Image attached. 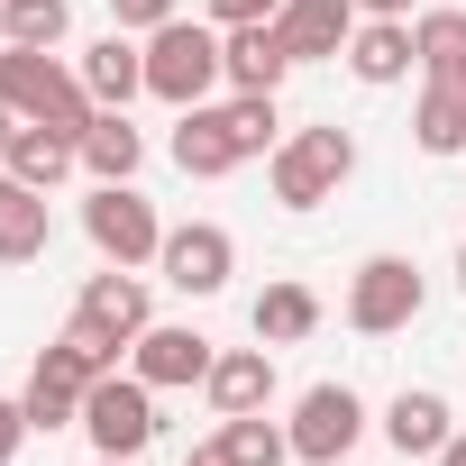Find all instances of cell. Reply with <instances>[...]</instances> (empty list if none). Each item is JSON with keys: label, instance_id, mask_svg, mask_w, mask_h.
I'll return each instance as SVG.
<instances>
[{"label": "cell", "instance_id": "obj_3", "mask_svg": "<svg viewBox=\"0 0 466 466\" xmlns=\"http://www.w3.org/2000/svg\"><path fill=\"white\" fill-rule=\"evenodd\" d=\"M348 174H357V137H348V128H293V137L275 147V201H284V210L339 201Z\"/></svg>", "mask_w": 466, "mask_h": 466}, {"label": "cell", "instance_id": "obj_33", "mask_svg": "<svg viewBox=\"0 0 466 466\" xmlns=\"http://www.w3.org/2000/svg\"><path fill=\"white\" fill-rule=\"evenodd\" d=\"M10 128H19V110H10V101H0V156H10Z\"/></svg>", "mask_w": 466, "mask_h": 466}, {"label": "cell", "instance_id": "obj_36", "mask_svg": "<svg viewBox=\"0 0 466 466\" xmlns=\"http://www.w3.org/2000/svg\"><path fill=\"white\" fill-rule=\"evenodd\" d=\"M0 46H10V19H0Z\"/></svg>", "mask_w": 466, "mask_h": 466}, {"label": "cell", "instance_id": "obj_6", "mask_svg": "<svg viewBox=\"0 0 466 466\" xmlns=\"http://www.w3.org/2000/svg\"><path fill=\"white\" fill-rule=\"evenodd\" d=\"M83 430H92L101 457H137V448L156 439V384H147V375H101V384L83 393Z\"/></svg>", "mask_w": 466, "mask_h": 466}, {"label": "cell", "instance_id": "obj_27", "mask_svg": "<svg viewBox=\"0 0 466 466\" xmlns=\"http://www.w3.org/2000/svg\"><path fill=\"white\" fill-rule=\"evenodd\" d=\"M110 19H119L128 37H156V28H165V19H183V10H174V0H110Z\"/></svg>", "mask_w": 466, "mask_h": 466}, {"label": "cell", "instance_id": "obj_28", "mask_svg": "<svg viewBox=\"0 0 466 466\" xmlns=\"http://www.w3.org/2000/svg\"><path fill=\"white\" fill-rule=\"evenodd\" d=\"M28 439H37V430H28V402H10V393H0V466H10Z\"/></svg>", "mask_w": 466, "mask_h": 466}, {"label": "cell", "instance_id": "obj_9", "mask_svg": "<svg viewBox=\"0 0 466 466\" xmlns=\"http://www.w3.org/2000/svg\"><path fill=\"white\" fill-rule=\"evenodd\" d=\"M210 357H219V348H210L201 329H183V320H147L137 348H128V375H147L156 393H183V384L210 375Z\"/></svg>", "mask_w": 466, "mask_h": 466}, {"label": "cell", "instance_id": "obj_21", "mask_svg": "<svg viewBox=\"0 0 466 466\" xmlns=\"http://www.w3.org/2000/svg\"><path fill=\"white\" fill-rule=\"evenodd\" d=\"M137 165H147V137L128 128V110H101V119L83 128V174H101V183H137Z\"/></svg>", "mask_w": 466, "mask_h": 466}, {"label": "cell", "instance_id": "obj_12", "mask_svg": "<svg viewBox=\"0 0 466 466\" xmlns=\"http://www.w3.org/2000/svg\"><path fill=\"white\" fill-rule=\"evenodd\" d=\"M366 92H393L402 74H420V46H411V19H357L348 56H339Z\"/></svg>", "mask_w": 466, "mask_h": 466}, {"label": "cell", "instance_id": "obj_37", "mask_svg": "<svg viewBox=\"0 0 466 466\" xmlns=\"http://www.w3.org/2000/svg\"><path fill=\"white\" fill-rule=\"evenodd\" d=\"M339 466H348V457H339Z\"/></svg>", "mask_w": 466, "mask_h": 466}, {"label": "cell", "instance_id": "obj_20", "mask_svg": "<svg viewBox=\"0 0 466 466\" xmlns=\"http://www.w3.org/2000/svg\"><path fill=\"white\" fill-rule=\"evenodd\" d=\"M411 137H420V156H466V74H448V83H420Z\"/></svg>", "mask_w": 466, "mask_h": 466}, {"label": "cell", "instance_id": "obj_15", "mask_svg": "<svg viewBox=\"0 0 466 466\" xmlns=\"http://www.w3.org/2000/svg\"><path fill=\"white\" fill-rule=\"evenodd\" d=\"M219 56H228V83H238V92H284V74H293V46L275 37V19L219 28Z\"/></svg>", "mask_w": 466, "mask_h": 466}, {"label": "cell", "instance_id": "obj_32", "mask_svg": "<svg viewBox=\"0 0 466 466\" xmlns=\"http://www.w3.org/2000/svg\"><path fill=\"white\" fill-rule=\"evenodd\" d=\"M430 466H466V430H457V439H448V448H439Z\"/></svg>", "mask_w": 466, "mask_h": 466}, {"label": "cell", "instance_id": "obj_16", "mask_svg": "<svg viewBox=\"0 0 466 466\" xmlns=\"http://www.w3.org/2000/svg\"><path fill=\"white\" fill-rule=\"evenodd\" d=\"M384 439H393L402 457H439V448L457 439V420H448V402H439L430 384H402V393L384 402Z\"/></svg>", "mask_w": 466, "mask_h": 466}, {"label": "cell", "instance_id": "obj_31", "mask_svg": "<svg viewBox=\"0 0 466 466\" xmlns=\"http://www.w3.org/2000/svg\"><path fill=\"white\" fill-rule=\"evenodd\" d=\"M366 19H411V0H357Z\"/></svg>", "mask_w": 466, "mask_h": 466}, {"label": "cell", "instance_id": "obj_13", "mask_svg": "<svg viewBox=\"0 0 466 466\" xmlns=\"http://www.w3.org/2000/svg\"><path fill=\"white\" fill-rule=\"evenodd\" d=\"M46 238H56L46 192H37V183H19L10 165H0V266H37V257H46Z\"/></svg>", "mask_w": 466, "mask_h": 466}, {"label": "cell", "instance_id": "obj_18", "mask_svg": "<svg viewBox=\"0 0 466 466\" xmlns=\"http://www.w3.org/2000/svg\"><path fill=\"white\" fill-rule=\"evenodd\" d=\"M83 92H92L101 110H128V101L147 92V46H128V28H110V37L83 56Z\"/></svg>", "mask_w": 466, "mask_h": 466}, {"label": "cell", "instance_id": "obj_24", "mask_svg": "<svg viewBox=\"0 0 466 466\" xmlns=\"http://www.w3.org/2000/svg\"><path fill=\"white\" fill-rule=\"evenodd\" d=\"M219 439H228V457H238V466H284V457H293V430H275L266 411L219 420Z\"/></svg>", "mask_w": 466, "mask_h": 466}, {"label": "cell", "instance_id": "obj_34", "mask_svg": "<svg viewBox=\"0 0 466 466\" xmlns=\"http://www.w3.org/2000/svg\"><path fill=\"white\" fill-rule=\"evenodd\" d=\"M92 466H137V457H92Z\"/></svg>", "mask_w": 466, "mask_h": 466}, {"label": "cell", "instance_id": "obj_14", "mask_svg": "<svg viewBox=\"0 0 466 466\" xmlns=\"http://www.w3.org/2000/svg\"><path fill=\"white\" fill-rule=\"evenodd\" d=\"M74 320H92V329H110L119 348H137V329L156 320V311H147V284H137V266H110V275H92V284H83V302H74Z\"/></svg>", "mask_w": 466, "mask_h": 466}, {"label": "cell", "instance_id": "obj_22", "mask_svg": "<svg viewBox=\"0 0 466 466\" xmlns=\"http://www.w3.org/2000/svg\"><path fill=\"white\" fill-rule=\"evenodd\" d=\"M248 320H257V339H266V348H302V339L320 329V293H311V284H266Z\"/></svg>", "mask_w": 466, "mask_h": 466}, {"label": "cell", "instance_id": "obj_2", "mask_svg": "<svg viewBox=\"0 0 466 466\" xmlns=\"http://www.w3.org/2000/svg\"><path fill=\"white\" fill-rule=\"evenodd\" d=\"M228 83V56H219V28H192V19H165L147 37V92L174 101V110H201L210 92Z\"/></svg>", "mask_w": 466, "mask_h": 466}, {"label": "cell", "instance_id": "obj_17", "mask_svg": "<svg viewBox=\"0 0 466 466\" xmlns=\"http://www.w3.org/2000/svg\"><path fill=\"white\" fill-rule=\"evenodd\" d=\"M174 165H183V174H201V183H219V174H238V165H248V156H238V137H228V119H219V101L183 110V128H174Z\"/></svg>", "mask_w": 466, "mask_h": 466}, {"label": "cell", "instance_id": "obj_4", "mask_svg": "<svg viewBox=\"0 0 466 466\" xmlns=\"http://www.w3.org/2000/svg\"><path fill=\"white\" fill-rule=\"evenodd\" d=\"M83 238L101 248V266H156L165 219H156V201H147L137 183H101V192L83 201Z\"/></svg>", "mask_w": 466, "mask_h": 466}, {"label": "cell", "instance_id": "obj_8", "mask_svg": "<svg viewBox=\"0 0 466 466\" xmlns=\"http://www.w3.org/2000/svg\"><path fill=\"white\" fill-rule=\"evenodd\" d=\"M293 457H311V466H339L357 439H366V402L348 393V384H311L302 402H293Z\"/></svg>", "mask_w": 466, "mask_h": 466}, {"label": "cell", "instance_id": "obj_1", "mask_svg": "<svg viewBox=\"0 0 466 466\" xmlns=\"http://www.w3.org/2000/svg\"><path fill=\"white\" fill-rule=\"evenodd\" d=\"M0 101H10L19 119H37V128H65L74 147L101 119V101L83 92V74H65L46 46H0Z\"/></svg>", "mask_w": 466, "mask_h": 466}, {"label": "cell", "instance_id": "obj_26", "mask_svg": "<svg viewBox=\"0 0 466 466\" xmlns=\"http://www.w3.org/2000/svg\"><path fill=\"white\" fill-rule=\"evenodd\" d=\"M219 119H228V137H238V156L284 147V137H275V92H228V101H219Z\"/></svg>", "mask_w": 466, "mask_h": 466}, {"label": "cell", "instance_id": "obj_7", "mask_svg": "<svg viewBox=\"0 0 466 466\" xmlns=\"http://www.w3.org/2000/svg\"><path fill=\"white\" fill-rule=\"evenodd\" d=\"M156 266H165V284H174V293L210 302L228 275H238V248H228V228H219V219H183V228H165Z\"/></svg>", "mask_w": 466, "mask_h": 466}, {"label": "cell", "instance_id": "obj_35", "mask_svg": "<svg viewBox=\"0 0 466 466\" xmlns=\"http://www.w3.org/2000/svg\"><path fill=\"white\" fill-rule=\"evenodd\" d=\"M457 293H466V257H457Z\"/></svg>", "mask_w": 466, "mask_h": 466}, {"label": "cell", "instance_id": "obj_25", "mask_svg": "<svg viewBox=\"0 0 466 466\" xmlns=\"http://www.w3.org/2000/svg\"><path fill=\"white\" fill-rule=\"evenodd\" d=\"M0 19H10V46H65L74 0H0Z\"/></svg>", "mask_w": 466, "mask_h": 466}, {"label": "cell", "instance_id": "obj_5", "mask_svg": "<svg viewBox=\"0 0 466 466\" xmlns=\"http://www.w3.org/2000/svg\"><path fill=\"white\" fill-rule=\"evenodd\" d=\"M420 320V266L411 257H366L348 275V329L357 339H393Z\"/></svg>", "mask_w": 466, "mask_h": 466}, {"label": "cell", "instance_id": "obj_23", "mask_svg": "<svg viewBox=\"0 0 466 466\" xmlns=\"http://www.w3.org/2000/svg\"><path fill=\"white\" fill-rule=\"evenodd\" d=\"M411 46H420V83L466 74V10H420L411 19Z\"/></svg>", "mask_w": 466, "mask_h": 466}, {"label": "cell", "instance_id": "obj_19", "mask_svg": "<svg viewBox=\"0 0 466 466\" xmlns=\"http://www.w3.org/2000/svg\"><path fill=\"white\" fill-rule=\"evenodd\" d=\"M0 165H10L19 183H37V192H56V183L83 165V147H74L65 128H37V119H19V128H10V156H0Z\"/></svg>", "mask_w": 466, "mask_h": 466}, {"label": "cell", "instance_id": "obj_11", "mask_svg": "<svg viewBox=\"0 0 466 466\" xmlns=\"http://www.w3.org/2000/svg\"><path fill=\"white\" fill-rule=\"evenodd\" d=\"M357 0H284L275 10V37L293 46V65H320V56H348V37H357Z\"/></svg>", "mask_w": 466, "mask_h": 466}, {"label": "cell", "instance_id": "obj_30", "mask_svg": "<svg viewBox=\"0 0 466 466\" xmlns=\"http://www.w3.org/2000/svg\"><path fill=\"white\" fill-rule=\"evenodd\" d=\"M183 466H238V457H228V439H192V448H183Z\"/></svg>", "mask_w": 466, "mask_h": 466}, {"label": "cell", "instance_id": "obj_10", "mask_svg": "<svg viewBox=\"0 0 466 466\" xmlns=\"http://www.w3.org/2000/svg\"><path fill=\"white\" fill-rule=\"evenodd\" d=\"M201 393H210V411H219V420L266 411V402H275V348H266V339H257V348H219V357H210V375H201Z\"/></svg>", "mask_w": 466, "mask_h": 466}, {"label": "cell", "instance_id": "obj_29", "mask_svg": "<svg viewBox=\"0 0 466 466\" xmlns=\"http://www.w3.org/2000/svg\"><path fill=\"white\" fill-rule=\"evenodd\" d=\"M284 0H210V28H248V19H275Z\"/></svg>", "mask_w": 466, "mask_h": 466}]
</instances>
